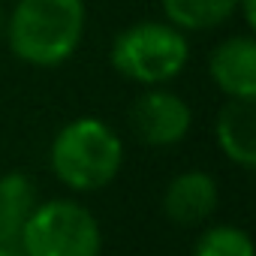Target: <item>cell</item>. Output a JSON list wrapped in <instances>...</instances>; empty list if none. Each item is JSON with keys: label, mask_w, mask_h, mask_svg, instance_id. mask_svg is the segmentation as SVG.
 <instances>
[{"label": "cell", "mask_w": 256, "mask_h": 256, "mask_svg": "<svg viewBox=\"0 0 256 256\" xmlns=\"http://www.w3.org/2000/svg\"><path fill=\"white\" fill-rule=\"evenodd\" d=\"M84 0H18L6 12L10 52L30 66H60L82 46Z\"/></svg>", "instance_id": "cell-1"}, {"label": "cell", "mask_w": 256, "mask_h": 256, "mask_svg": "<svg viewBox=\"0 0 256 256\" xmlns=\"http://www.w3.org/2000/svg\"><path fill=\"white\" fill-rule=\"evenodd\" d=\"M52 172L70 190L90 193L112 184L124 163L120 136L100 118H76L60 126L52 151Z\"/></svg>", "instance_id": "cell-2"}, {"label": "cell", "mask_w": 256, "mask_h": 256, "mask_svg": "<svg viewBox=\"0 0 256 256\" xmlns=\"http://www.w3.org/2000/svg\"><path fill=\"white\" fill-rule=\"evenodd\" d=\"M108 60L118 76L154 88L172 82L190 60V42L184 30L163 22H136L124 28L108 48Z\"/></svg>", "instance_id": "cell-3"}, {"label": "cell", "mask_w": 256, "mask_h": 256, "mask_svg": "<svg viewBox=\"0 0 256 256\" xmlns=\"http://www.w3.org/2000/svg\"><path fill=\"white\" fill-rule=\"evenodd\" d=\"M18 247L24 256H100L102 232L84 205L52 199L42 205L36 202L22 229Z\"/></svg>", "instance_id": "cell-4"}, {"label": "cell", "mask_w": 256, "mask_h": 256, "mask_svg": "<svg viewBox=\"0 0 256 256\" xmlns=\"http://www.w3.org/2000/svg\"><path fill=\"white\" fill-rule=\"evenodd\" d=\"M193 124V112L184 96L175 90H166L160 84L148 88L133 106H130V126L139 142L151 148H169L178 145Z\"/></svg>", "instance_id": "cell-5"}, {"label": "cell", "mask_w": 256, "mask_h": 256, "mask_svg": "<svg viewBox=\"0 0 256 256\" xmlns=\"http://www.w3.org/2000/svg\"><path fill=\"white\" fill-rule=\"evenodd\" d=\"M208 72L229 100H256V40L250 34H232L217 42Z\"/></svg>", "instance_id": "cell-6"}, {"label": "cell", "mask_w": 256, "mask_h": 256, "mask_svg": "<svg viewBox=\"0 0 256 256\" xmlns=\"http://www.w3.org/2000/svg\"><path fill=\"white\" fill-rule=\"evenodd\" d=\"M217 208V181L208 172H181L163 193V211L178 226H199Z\"/></svg>", "instance_id": "cell-7"}, {"label": "cell", "mask_w": 256, "mask_h": 256, "mask_svg": "<svg viewBox=\"0 0 256 256\" xmlns=\"http://www.w3.org/2000/svg\"><path fill=\"white\" fill-rule=\"evenodd\" d=\"M217 145L241 169L256 166V100H229L220 108Z\"/></svg>", "instance_id": "cell-8"}, {"label": "cell", "mask_w": 256, "mask_h": 256, "mask_svg": "<svg viewBox=\"0 0 256 256\" xmlns=\"http://www.w3.org/2000/svg\"><path fill=\"white\" fill-rule=\"evenodd\" d=\"M36 208V187L24 172L0 178V244H18L22 229Z\"/></svg>", "instance_id": "cell-9"}, {"label": "cell", "mask_w": 256, "mask_h": 256, "mask_svg": "<svg viewBox=\"0 0 256 256\" xmlns=\"http://www.w3.org/2000/svg\"><path fill=\"white\" fill-rule=\"evenodd\" d=\"M238 0H163V16L184 34L220 28L235 16Z\"/></svg>", "instance_id": "cell-10"}, {"label": "cell", "mask_w": 256, "mask_h": 256, "mask_svg": "<svg viewBox=\"0 0 256 256\" xmlns=\"http://www.w3.org/2000/svg\"><path fill=\"white\" fill-rule=\"evenodd\" d=\"M193 256H253V244L238 226H214L196 241Z\"/></svg>", "instance_id": "cell-11"}, {"label": "cell", "mask_w": 256, "mask_h": 256, "mask_svg": "<svg viewBox=\"0 0 256 256\" xmlns=\"http://www.w3.org/2000/svg\"><path fill=\"white\" fill-rule=\"evenodd\" d=\"M235 12H241V16H244V22L253 28V24H256V0H238Z\"/></svg>", "instance_id": "cell-12"}, {"label": "cell", "mask_w": 256, "mask_h": 256, "mask_svg": "<svg viewBox=\"0 0 256 256\" xmlns=\"http://www.w3.org/2000/svg\"><path fill=\"white\" fill-rule=\"evenodd\" d=\"M0 256H24L18 244H0Z\"/></svg>", "instance_id": "cell-13"}, {"label": "cell", "mask_w": 256, "mask_h": 256, "mask_svg": "<svg viewBox=\"0 0 256 256\" xmlns=\"http://www.w3.org/2000/svg\"><path fill=\"white\" fill-rule=\"evenodd\" d=\"M4 28H6V10H4V0H0V36H4Z\"/></svg>", "instance_id": "cell-14"}]
</instances>
